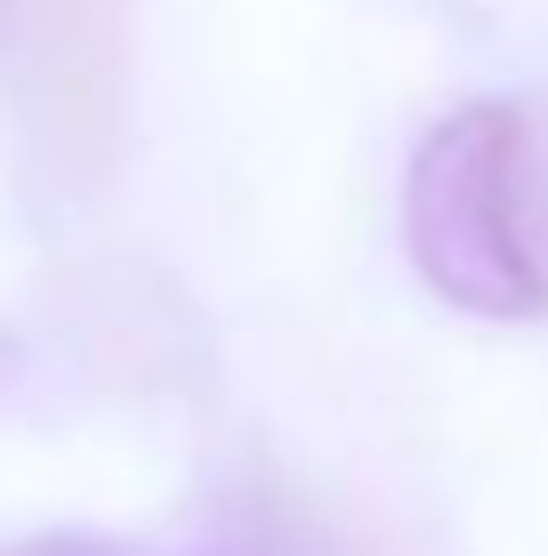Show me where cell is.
I'll use <instances>...</instances> for the list:
<instances>
[{"label":"cell","mask_w":548,"mask_h":556,"mask_svg":"<svg viewBox=\"0 0 548 556\" xmlns=\"http://www.w3.org/2000/svg\"><path fill=\"white\" fill-rule=\"evenodd\" d=\"M16 379H25V339H16L9 323H0V395H9Z\"/></svg>","instance_id":"3957f363"},{"label":"cell","mask_w":548,"mask_h":556,"mask_svg":"<svg viewBox=\"0 0 548 556\" xmlns=\"http://www.w3.org/2000/svg\"><path fill=\"white\" fill-rule=\"evenodd\" d=\"M0 556H145V548L105 541V532H25V541H9Z\"/></svg>","instance_id":"7a4b0ae2"},{"label":"cell","mask_w":548,"mask_h":556,"mask_svg":"<svg viewBox=\"0 0 548 556\" xmlns=\"http://www.w3.org/2000/svg\"><path fill=\"white\" fill-rule=\"evenodd\" d=\"M524 146H533V113L517 98H468L444 122H428L404 169L411 275L476 323L548 315V282L524 235Z\"/></svg>","instance_id":"6da1fadb"}]
</instances>
